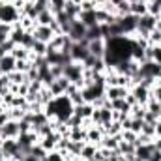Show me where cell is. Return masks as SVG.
<instances>
[{"label": "cell", "mask_w": 161, "mask_h": 161, "mask_svg": "<svg viewBox=\"0 0 161 161\" xmlns=\"http://www.w3.org/2000/svg\"><path fill=\"white\" fill-rule=\"evenodd\" d=\"M99 113H101V125L113 122V109H111V107H101Z\"/></svg>", "instance_id": "obj_32"}, {"label": "cell", "mask_w": 161, "mask_h": 161, "mask_svg": "<svg viewBox=\"0 0 161 161\" xmlns=\"http://www.w3.org/2000/svg\"><path fill=\"white\" fill-rule=\"evenodd\" d=\"M129 92L135 96V99H137V103L139 105H146L148 103V99L152 97V90H148L146 86H142V84H135V86H131L129 88Z\"/></svg>", "instance_id": "obj_7"}, {"label": "cell", "mask_w": 161, "mask_h": 161, "mask_svg": "<svg viewBox=\"0 0 161 161\" xmlns=\"http://www.w3.org/2000/svg\"><path fill=\"white\" fill-rule=\"evenodd\" d=\"M30 51H32V54H36V56H45V54H47V43L36 40Z\"/></svg>", "instance_id": "obj_27"}, {"label": "cell", "mask_w": 161, "mask_h": 161, "mask_svg": "<svg viewBox=\"0 0 161 161\" xmlns=\"http://www.w3.org/2000/svg\"><path fill=\"white\" fill-rule=\"evenodd\" d=\"M88 51L92 56L96 58H105V53H107V40L105 38H97V40L88 41Z\"/></svg>", "instance_id": "obj_5"}, {"label": "cell", "mask_w": 161, "mask_h": 161, "mask_svg": "<svg viewBox=\"0 0 161 161\" xmlns=\"http://www.w3.org/2000/svg\"><path fill=\"white\" fill-rule=\"evenodd\" d=\"M103 129H105V135H120L122 124L113 120V122H109V124H103Z\"/></svg>", "instance_id": "obj_22"}, {"label": "cell", "mask_w": 161, "mask_h": 161, "mask_svg": "<svg viewBox=\"0 0 161 161\" xmlns=\"http://www.w3.org/2000/svg\"><path fill=\"white\" fill-rule=\"evenodd\" d=\"M127 94H129V88H125V86H107V88H105V96H107L109 101L125 99Z\"/></svg>", "instance_id": "obj_9"}, {"label": "cell", "mask_w": 161, "mask_h": 161, "mask_svg": "<svg viewBox=\"0 0 161 161\" xmlns=\"http://www.w3.org/2000/svg\"><path fill=\"white\" fill-rule=\"evenodd\" d=\"M125 101H127V103H129L131 107H133V105H137V99H135V96H133L131 92H129V94L125 96Z\"/></svg>", "instance_id": "obj_41"}, {"label": "cell", "mask_w": 161, "mask_h": 161, "mask_svg": "<svg viewBox=\"0 0 161 161\" xmlns=\"http://www.w3.org/2000/svg\"><path fill=\"white\" fill-rule=\"evenodd\" d=\"M9 120V114H8V109H4V111H0V125H4L6 122Z\"/></svg>", "instance_id": "obj_40"}, {"label": "cell", "mask_w": 161, "mask_h": 161, "mask_svg": "<svg viewBox=\"0 0 161 161\" xmlns=\"http://www.w3.org/2000/svg\"><path fill=\"white\" fill-rule=\"evenodd\" d=\"M53 21H54V13L51 9H43L40 15H38V19H36V23L41 25V26H51Z\"/></svg>", "instance_id": "obj_20"}, {"label": "cell", "mask_w": 161, "mask_h": 161, "mask_svg": "<svg viewBox=\"0 0 161 161\" xmlns=\"http://www.w3.org/2000/svg\"><path fill=\"white\" fill-rule=\"evenodd\" d=\"M30 68H32V60H17V62H15V71L26 73Z\"/></svg>", "instance_id": "obj_30"}, {"label": "cell", "mask_w": 161, "mask_h": 161, "mask_svg": "<svg viewBox=\"0 0 161 161\" xmlns=\"http://www.w3.org/2000/svg\"><path fill=\"white\" fill-rule=\"evenodd\" d=\"M34 38L43 41V43H49V41L54 38V32L51 30V26H41V25H38L36 30H34Z\"/></svg>", "instance_id": "obj_13"}, {"label": "cell", "mask_w": 161, "mask_h": 161, "mask_svg": "<svg viewBox=\"0 0 161 161\" xmlns=\"http://www.w3.org/2000/svg\"><path fill=\"white\" fill-rule=\"evenodd\" d=\"M141 133L146 135V137H150V139H156V124H146V122H144Z\"/></svg>", "instance_id": "obj_31"}, {"label": "cell", "mask_w": 161, "mask_h": 161, "mask_svg": "<svg viewBox=\"0 0 161 161\" xmlns=\"http://www.w3.org/2000/svg\"><path fill=\"white\" fill-rule=\"evenodd\" d=\"M103 135H105L103 125H92V127L86 131V141H88V142H92V144H97V146H99V142H101Z\"/></svg>", "instance_id": "obj_10"}, {"label": "cell", "mask_w": 161, "mask_h": 161, "mask_svg": "<svg viewBox=\"0 0 161 161\" xmlns=\"http://www.w3.org/2000/svg\"><path fill=\"white\" fill-rule=\"evenodd\" d=\"M86 32H88V28L80 23L79 19H75V21H71V30H69V40L71 41H80L86 38Z\"/></svg>", "instance_id": "obj_8"}, {"label": "cell", "mask_w": 161, "mask_h": 161, "mask_svg": "<svg viewBox=\"0 0 161 161\" xmlns=\"http://www.w3.org/2000/svg\"><path fill=\"white\" fill-rule=\"evenodd\" d=\"M69 56H71L73 62H84V60L90 56V51H88V40L73 41L71 51H69Z\"/></svg>", "instance_id": "obj_2"}, {"label": "cell", "mask_w": 161, "mask_h": 161, "mask_svg": "<svg viewBox=\"0 0 161 161\" xmlns=\"http://www.w3.org/2000/svg\"><path fill=\"white\" fill-rule=\"evenodd\" d=\"M144 114H146V105H133L131 111H129V116L131 118H137V120H144Z\"/></svg>", "instance_id": "obj_24"}, {"label": "cell", "mask_w": 161, "mask_h": 161, "mask_svg": "<svg viewBox=\"0 0 161 161\" xmlns=\"http://www.w3.org/2000/svg\"><path fill=\"white\" fill-rule=\"evenodd\" d=\"M122 161H125V158H124V159H122Z\"/></svg>", "instance_id": "obj_50"}, {"label": "cell", "mask_w": 161, "mask_h": 161, "mask_svg": "<svg viewBox=\"0 0 161 161\" xmlns=\"http://www.w3.org/2000/svg\"><path fill=\"white\" fill-rule=\"evenodd\" d=\"M69 139L71 141H86V129H82L80 125L69 127Z\"/></svg>", "instance_id": "obj_23"}, {"label": "cell", "mask_w": 161, "mask_h": 161, "mask_svg": "<svg viewBox=\"0 0 161 161\" xmlns=\"http://www.w3.org/2000/svg\"><path fill=\"white\" fill-rule=\"evenodd\" d=\"M127 2H137V0H127Z\"/></svg>", "instance_id": "obj_47"}, {"label": "cell", "mask_w": 161, "mask_h": 161, "mask_svg": "<svg viewBox=\"0 0 161 161\" xmlns=\"http://www.w3.org/2000/svg\"><path fill=\"white\" fill-rule=\"evenodd\" d=\"M8 79H9V84H15V86L23 84V82H28L26 80V73H21V71H11L8 75Z\"/></svg>", "instance_id": "obj_26"}, {"label": "cell", "mask_w": 161, "mask_h": 161, "mask_svg": "<svg viewBox=\"0 0 161 161\" xmlns=\"http://www.w3.org/2000/svg\"><path fill=\"white\" fill-rule=\"evenodd\" d=\"M84 142H86V141H71V139H69V146H68V152H69L71 156L79 158V156H80V150H82V146H84Z\"/></svg>", "instance_id": "obj_25"}, {"label": "cell", "mask_w": 161, "mask_h": 161, "mask_svg": "<svg viewBox=\"0 0 161 161\" xmlns=\"http://www.w3.org/2000/svg\"><path fill=\"white\" fill-rule=\"evenodd\" d=\"M159 118H161V111H159Z\"/></svg>", "instance_id": "obj_49"}, {"label": "cell", "mask_w": 161, "mask_h": 161, "mask_svg": "<svg viewBox=\"0 0 161 161\" xmlns=\"http://www.w3.org/2000/svg\"><path fill=\"white\" fill-rule=\"evenodd\" d=\"M66 2L68 0H49V9L56 15V13H60V11L66 9Z\"/></svg>", "instance_id": "obj_28"}, {"label": "cell", "mask_w": 161, "mask_h": 161, "mask_svg": "<svg viewBox=\"0 0 161 161\" xmlns=\"http://www.w3.org/2000/svg\"><path fill=\"white\" fill-rule=\"evenodd\" d=\"M82 71H84V64L82 62H69L64 66V77L69 79V82L77 84L80 90L84 88V79H82Z\"/></svg>", "instance_id": "obj_1"}, {"label": "cell", "mask_w": 161, "mask_h": 161, "mask_svg": "<svg viewBox=\"0 0 161 161\" xmlns=\"http://www.w3.org/2000/svg\"><path fill=\"white\" fill-rule=\"evenodd\" d=\"M0 161H8V159H0Z\"/></svg>", "instance_id": "obj_48"}, {"label": "cell", "mask_w": 161, "mask_h": 161, "mask_svg": "<svg viewBox=\"0 0 161 161\" xmlns=\"http://www.w3.org/2000/svg\"><path fill=\"white\" fill-rule=\"evenodd\" d=\"M156 28H158V30H159V32H161V19H159V21H158V26H156Z\"/></svg>", "instance_id": "obj_46"}, {"label": "cell", "mask_w": 161, "mask_h": 161, "mask_svg": "<svg viewBox=\"0 0 161 161\" xmlns=\"http://www.w3.org/2000/svg\"><path fill=\"white\" fill-rule=\"evenodd\" d=\"M69 79H66V77H60V79H54L47 88L51 90V94L54 96V97H58V96H66V92H68V88H69Z\"/></svg>", "instance_id": "obj_6"}, {"label": "cell", "mask_w": 161, "mask_h": 161, "mask_svg": "<svg viewBox=\"0 0 161 161\" xmlns=\"http://www.w3.org/2000/svg\"><path fill=\"white\" fill-rule=\"evenodd\" d=\"M156 137H161V118L156 122Z\"/></svg>", "instance_id": "obj_42"}, {"label": "cell", "mask_w": 161, "mask_h": 161, "mask_svg": "<svg viewBox=\"0 0 161 161\" xmlns=\"http://www.w3.org/2000/svg\"><path fill=\"white\" fill-rule=\"evenodd\" d=\"M51 75H53L54 79L64 77V66H51Z\"/></svg>", "instance_id": "obj_38"}, {"label": "cell", "mask_w": 161, "mask_h": 161, "mask_svg": "<svg viewBox=\"0 0 161 161\" xmlns=\"http://www.w3.org/2000/svg\"><path fill=\"white\" fill-rule=\"evenodd\" d=\"M152 60L161 64V45H152Z\"/></svg>", "instance_id": "obj_36"}, {"label": "cell", "mask_w": 161, "mask_h": 161, "mask_svg": "<svg viewBox=\"0 0 161 161\" xmlns=\"http://www.w3.org/2000/svg\"><path fill=\"white\" fill-rule=\"evenodd\" d=\"M2 150L6 154V159H11L15 154H19V142H17V139H4Z\"/></svg>", "instance_id": "obj_11"}, {"label": "cell", "mask_w": 161, "mask_h": 161, "mask_svg": "<svg viewBox=\"0 0 161 161\" xmlns=\"http://www.w3.org/2000/svg\"><path fill=\"white\" fill-rule=\"evenodd\" d=\"M97 6H96V2L94 0H82L80 2V11H92V9H96Z\"/></svg>", "instance_id": "obj_35"}, {"label": "cell", "mask_w": 161, "mask_h": 161, "mask_svg": "<svg viewBox=\"0 0 161 161\" xmlns=\"http://www.w3.org/2000/svg\"><path fill=\"white\" fill-rule=\"evenodd\" d=\"M58 139H60V135H58V131H53V133H49L47 137H43L40 139V144L47 150V154L49 152H53V150H56V142H58Z\"/></svg>", "instance_id": "obj_12"}, {"label": "cell", "mask_w": 161, "mask_h": 161, "mask_svg": "<svg viewBox=\"0 0 161 161\" xmlns=\"http://www.w3.org/2000/svg\"><path fill=\"white\" fill-rule=\"evenodd\" d=\"M139 68H141V64H137L135 60H131V58H127V60H122L118 62L116 66H114V69L122 73V75H125V77H135L137 73H139Z\"/></svg>", "instance_id": "obj_3"}, {"label": "cell", "mask_w": 161, "mask_h": 161, "mask_svg": "<svg viewBox=\"0 0 161 161\" xmlns=\"http://www.w3.org/2000/svg\"><path fill=\"white\" fill-rule=\"evenodd\" d=\"M64 11L68 13V17H69V19H79V15H80V6L73 4L71 0H68V2H66V9H64Z\"/></svg>", "instance_id": "obj_21"}, {"label": "cell", "mask_w": 161, "mask_h": 161, "mask_svg": "<svg viewBox=\"0 0 161 161\" xmlns=\"http://www.w3.org/2000/svg\"><path fill=\"white\" fill-rule=\"evenodd\" d=\"M118 152H120L124 158H125V156H131V154H135V144L125 142V141H120V144H118Z\"/></svg>", "instance_id": "obj_29"}, {"label": "cell", "mask_w": 161, "mask_h": 161, "mask_svg": "<svg viewBox=\"0 0 161 161\" xmlns=\"http://www.w3.org/2000/svg\"><path fill=\"white\" fill-rule=\"evenodd\" d=\"M15 60H30V56H32V51L30 49H26V47H23V45H15L13 47V51L9 53Z\"/></svg>", "instance_id": "obj_17"}, {"label": "cell", "mask_w": 161, "mask_h": 161, "mask_svg": "<svg viewBox=\"0 0 161 161\" xmlns=\"http://www.w3.org/2000/svg\"><path fill=\"white\" fill-rule=\"evenodd\" d=\"M97 148H99L97 144H92V142H88V141H86V142H84V146H82V150H80V156H79V158H80L82 161L92 159V158L96 156Z\"/></svg>", "instance_id": "obj_19"}, {"label": "cell", "mask_w": 161, "mask_h": 161, "mask_svg": "<svg viewBox=\"0 0 161 161\" xmlns=\"http://www.w3.org/2000/svg\"><path fill=\"white\" fill-rule=\"evenodd\" d=\"M79 21L86 26V28L96 26V25H97V21H96V9H92V11H80Z\"/></svg>", "instance_id": "obj_18"}, {"label": "cell", "mask_w": 161, "mask_h": 161, "mask_svg": "<svg viewBox=\"0 0 161 161\" xmlns=\"http://www.w3.org/2000/svg\"><path fill=\"white\" fill-rule=\"evenodd\" d=\"M109 2H111L113 6H118V4H122V2H124V0H109Z\"/></svg>", "instance_id": "obj_44"}, {"label": "cell", "mask_w": 161, "mask_h": 161, "mask_svg": "<svg viewBox=\"0 0 161 161\" xmlns=\"http://www.w3.org/2000/svg\"><path fill=\"white\" fill-rule=\"evenodd\" d=\"M0 159H6V154H4V150L0 148Z\"/></svg>", "instance_id": "obj_45"}, {"label": "cell", "mask_w": 161, "mask_h": 161, "mask_svg": "<svg viewBox=\"0 0 161 161\" xmlns=\"http://www.w3.org/2000/svg\"><path fill=\"white\" fill-rule=\"evenodd\" d=\"M148 161H161V150L159 148H154V150H152V154H150Z\"/></svg>", "instance_id": "obj_39"}, {"label": "cell", "mask_w": 161, "mask_h": 161, "mask_svg": "<svg viewBox=\"0 0 161 161\" xmlns=\"http://www.w3.org/2000/svg\"><path fill=\"white\" fill-rule=\"evenodd\" d=\"M94 105L92 103H82L79 107H73V114H77L80 120H84V118H92V113H94Z\"/></svg>", "instance_id": "obj_15"}, {"label": "cell", "mask_w": 161, "mask_h": 161, "mask_svg": "<svg viewBox=\"0 0 161 161\" xmlns=\"http://www.w3.org/2000/svg\"><path fill=\"white\" fill-rule=\"evenodd\" d=\"M15 58L11 56V54H6V56H2V60H0V69H2V73L4 75H9L11 71H15Z\"/></svg>", "instance_id": "obj_16"}, {"label": "cell", "mask_w": 161, "mask_h": 161, "mask_svg": "<svg viewBox=\"0 0 161 161\" xmlns=\"http://www.w3.org/2000/svg\"><path fill=\"white\" fill-rule=\"evenodd\" d=\"M43 161H64V158H62V154H60L58 150H53V152L47 154V158Z\"/></svg>", "instance_id": "obj_37"}, {"label": "cell", "mask_w": 161, "mask_h": 161, "mask_svg": "<svg viewBox=\"0 0 161 161\" xmlns=\"http://www.w3.org/2000/svg\"><path fill=\"white\" fill-rule=\"evenodd\" d=\"M122 141L131 142V144H137V133H133L129 129H122Z\"/></svg>", "instance_id": "obj_33"}, {"label": "cell", "mask_w": 161, "mask_h": 161, "mask_svg": "<svg viewBox=\"0 0 161 161\" xmlns=\"http://www.w3.org/2000/svg\"><path fill=\"white\" fill-rule=\"evenodd\" d=\"M148 45H161V32L158 28L148 34Z\"/></svg>", "instance_id": "obj_34"}, {"label": "cell", "mask_w": 161, "mask_h": 161, "mask_svg": "<svg viewBox=\"0 0 161 161\" xmlns=\"http://www.w3.org/2000/svg\"><path fill=\"white\" fill-rule=\"evenodd\" d=\"M23 161H41V159H38L36 156H32V154H28V156H25V159Z\"/></svg>", "instance_id": "obj_43"}, {"label": "cell", "mask_w": 161, "mask_h": 161, "mask_svg": "<svg viewBox=\"0 0 161 161\" xmlns=\"http://www.w3.org/2000/svg\"><path fill=\"white\" fill-rule=\"evenodd\" d=\"M129 11H131V15H135V17H142V15L148 13V4L142 2V0L129 2Z\"/></svg>", "instance_id": "obj_14"}, {"label": "cell", "mask_w": 161, "mask_h": 161, "mask_svg": "<svg viewBox=\"0 0 161 161\" xmlns=\"http://www.w3.org/2000/svg\"><path fill=\"white\" fill-rule=\"evenodd\" d=\"M19 135H21L19 120H8L0 127V137L2 139H19Z\"/></svg>", "instance_id": "obj_4"}]
</instances>
